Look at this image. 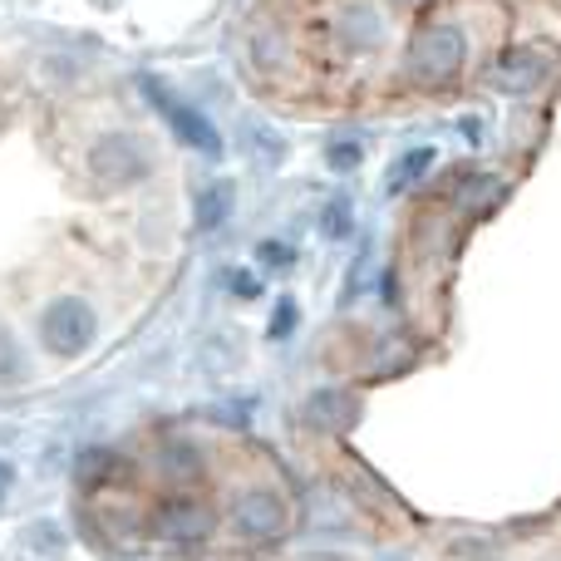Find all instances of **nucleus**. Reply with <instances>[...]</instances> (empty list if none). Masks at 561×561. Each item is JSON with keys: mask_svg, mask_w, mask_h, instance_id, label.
Wrapping results in <instances>:
<instances>
[{"mask_svg": "<svg viewBox=\"0 0 561 561\" xmlns=\"http://www.w3.org/2000/svg\"><path fill=\"white\" fill-rule=\"evenodd\" d=\"M468 59V35L458 25H428L414 35V45H409V75L424 79V84H444V79H454L458 69H463Z\"/></svg>", "mask_w": 561, "mask_h": 561, "instance_id": "obj_1", "label": "nucleus"}, {"mask_svg": "<svg viewBox=\"0 0 561 561\" xmlns=\"http://www.w3.org/2000/svg\"><path fill=\"white\" fill-rule=\"evenodd\" d=\"M144 94L153 99V108L163 114V124L173 128L178 144L197 148V153H207V158L222 153V134H217V124H213V118H207L197 104H187L183 94H173L163 79H144Z\"/></svg>", "mask_w": 561, "mask_h": 561, "instance_id": "obj_2", "label": "nucleus"}, {"mask_svg": "<svg viewBox=\"0 0 561 561\" xmlns=\"http://www.w3.org/2000/svg\"><path fill=\"white\" fill-rule=\"evenodd\" d=\"M94 330H99V320L84 300H55V306L39 316V340H45L55 355H79V350H89Z\"/></svg>", "mask_w": 561, "mask_h": 561, "instance_id": "obj_3", "label": "nucleus"}, {"mask_svg": "<svg viewBox=\"0 0 561 561\" xmlns=\"http://www.w3.org/2000/svg\"><path fill=\"white\" fill-rule=\"evenodd\" d=\"M89 168H94L99 183L128 187V183H138V178H144L153 163H148V153H144V144H138V138L114 134V138H99V144H94V153H89Z\"/></svg>", "mask_w": 561, "mask_h": 561, "instance_id": "obj_4", "label": "nucleus"}, {"mask_svg": "<svg viewBox=\"0 0 561 561\" xmlns=\"http://www.w3.org/2000/svg\"><path fill=\"white\" fill-rule=\"evenodd\" d=\"M148 527L163 542H203L213 537V507H203L197 497H168L148 513Z\"/></svg>", "mask_w": 561, "mask_h": 561, "instance_id": "obj_5", "label": "nucleus"}, {"mask_svg": "<svg viewBox=\"0 0 561 561\" xmlns=\"http://www.w3.org/2000/svg\"><path fill=\"white\" fill-rule=\"evenodd\" d=\"M232 527L247 542H276L286 533V507L272 493H242L232 503Z\"/></svg>", "mask_w": 561, "mask_h": 561, "instance_id": "obj_6", "label": "nucleus"}, {"mask_svg": "<svg viewBox=\"0 0 561 561\" xmlns=\"http://www.w3.org/2000/svg\"><path fill=\"white\" fill-rule=\"evenodd\" d=\"M542 75H547V65L537 49H513V55L493 69V84L507 89V94H527V89L542 84Z\"/></svg>", "mask_w": 561, "mask_h": 561, "instance_id": "obj_7", "label": "nucleus"}, {"mask_svg": "<svg viewBox=\"0 0 561 561\" xmlns=\"http://www.w3.org/2000/svg\"><path fill=\"white\" fill-rule=\"evenodd\" d=\"M306 414L325 428H345L350 414H355V399H345V389H320V394H310Z\"/></svg>", "mask_w": 561, "mask_h": 561, "instance_id": "obj_8", "label": "nucleus"}, {"mask_svg": "<svg viewBox=\"0 0 561 561\" xmlns=\"http://www.w3.org/2000/svg\"><path fill=\"white\" fill-rule=\"evenodd\" d=\"M227 213H232V183H213L197 193V227H203V232L227 222Z\"/></svg>", "mask_w": 561, "mask_h": 561, "instance_id": "obj_9", "label": "nucleus"}, {"mask_svg": "<svg viewBox=\"0 0 561 561\" xmlns=\"http://www.w3.org/2000/svg\"><path fill=\"white\" fill-rule=\"evenodd\" d=\"M163 473L168 478H197V473H203V454H197L193 444H183V438H178V444L163 448Z\"/></svg>", "mask_w": 561, "mask_h": 561, "instance_id": "obj_10", "label": "nucleus"}, {"mask_svg": "<svg viewBox=\"0 0 561 561\" xmlns=\"http://www.w3.org/2000/svg\"><path fill=\"white\" fill-rule=\"evenodd\" d=\"M428 163H434V148H414V153H404V158L394 163V178H389V187H394V193H404V187L414 183V178L424 173Z\"/></svg>", "mask_w": 561, "mask_h": 561, "instance_id": "obj_11", "label": "nucleus"}, {"mask_svg": "<svg viewBox=\"0 0 561 561\" xmlns=\"http://www.w3.org/2000/svg\"><path fill=\"white\" fill-rule=\"evenodd\" d=\"M350 232V203H335L325 213V237H345Z\"/></svg>", "mask_w": 561, "mask_h": 561, "instance_id": "obj_12", "label": "nucleus"}, {"mask_svg": "<svg viewBox=\"0 0 561 561\" xmlns=\"http://www.w3.org/2000/svg\"><path fill=\"white\" fill-rule=\"evenodd\" d=\"M290 325H296V306H290V300H280V306H276V325H272V335H286Z\"/></svg>", "mask_w": 561, "mask_h": 561, "instance_id": "obj_13", "label": "nucleus"}, {"mask_svg": "<svg viewBox=\"0 0 561 561\" xmlns=\"http://www.w3.org/2000/svg\"><path fill=\"white\" fill-rule=\"evenodd\" d=\"M262 262H272V266H290V252L280 242H262Z\"/></svg>", "mask_w": 561, "mask_h": 561, "instance_id": "obj_14", "label": "nucleus"}, {"mask_svg": "<svg viewBox=\"0 0 561 561\" xmlns=\"http://www.w3.org/2000/svg\"><path fill=\"white\" fill-rule=\"evenodd\" d=\"M359 163V148H330V168H355Z\"/></svg>", "mask_w": 561, "mask_h": 561, "instance_id": "obj_15", "label": "nucleus"}, {"mask_svg": "<svg viewBox=\"0 0 561 561\" xmlns=\"http://www.w3.org/2000/svg\"><path fill=\"white\" fill-rule=\"evenodd\" d=\"M15 369H20V359H15V355H10L5 335H0V379H15Z\"/></svg>", "mask_w": 561, "mask_h": 561, "instance_id": "obj_16", "label": "nucleus"}, {"mask_svg": "<svg viewBox=\"0 0 561 561\" xmlns=\"http://www.w3.org/2000/svg\"><path fill=\"white\" fill-rule=\"evenodd\" d=\"M10 478H15V473H10V463H0V497L10 493Z\"/></svg>", "mask_w": 561, "mask_h": 561, "instance_id": "obj_17", "label": "nucleus"}, {"mask_svg": "<svg viewBox=\"0 0 561 561\" xmlns=\"http://www.w3.org/2000/svg\"><path fill=\"white\" fill-rule=\"evenodd\" d=\"M399 5H424V0H399Z\"/></svg>", "mask_w": 561, "mask_h": 561, "instance_id": "obj_18", "label": "nucleus"}]
</instances>
